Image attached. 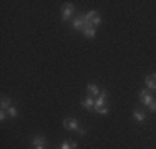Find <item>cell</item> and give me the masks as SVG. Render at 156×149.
Wrapping results in <instances>:
<instances>
[{
	"label": "cell",
	"instance_id": "obj_18",
	"mask_svg": "<svg viewBox=\"0 0 156 149\" xmlns=\"http://www.w3.org/2000/svg\"><path fill=\"white\" fill-rule=\"evenodd\" d=\"M5 116H7V111H0V121H5Z\"/></svg>",
	"mask_w": 156,
	"mask_h": 149
},
{
	"label": "cell",
	"instance_id": "obj_4",
	"mask_svg": "<svg viewBox=\"0 0 156 149\" xmlns=\"http://www.w3.org/2000/svg\"><path fill=\"white\" fill-rule=\"evenodd\" d=\"M63 128L68 131H76L78 129V121L75 118H65L63 119Z\"/></svg>",
	"mask_w": 156,
	"mask_h": 149
},
{
	"label": "cell",
	"instance_id": "obj_7",
	"mask_svg": "<svg viewBox=\"0 0 156 149\" xmlns=\"http://www.w3.org/2000/svg\"><path fill=\"white\" fill-rule=\"evenodd\" d=\"M133 116H135V119L138 123H144V121H146V114H144L143 111H140L138 108H136V109H133Z\"/></svg>",
	"mask_w": 156,
	"mask_h": 149
},
{
	"label": "cell",
	"instance_id": "obj_3",
	"mask_svg": "<svg viewBox=\"0 0 156 149\" xmlns=\"http://www.w3.org/2000/svg\"><path fill=\"white\" fill-rule=\"evenodd\" d=\"M88 23H91V22H88L87 18H85V15H80V17H76L75 20H73V28L75 30H83Z\"/></svg>",
	"mask_w": 156,
	"mask_h": 149
},
{
	"label": "cell",
	"instance_id": "obj_14",
	"mask_svg": "<svg viewBox=\"0 0 156 149\" xmlns=\"http://www.w3.org/2000/svg\"><path fill=\"white\" fill-rule=\"evenodd\" d=\"M7 113L10 114V118H15L17 116V108L15 106H10L9 109H7Z\"/></svg>",
	"mask_w": 156,
	"mask_h": 149
},
{
	"label": "cell",
	"instance_id": "obj_5",
	"mask_svg": "<svg viewBox=\"0 0 156 149\" xmlns=\"http://www.w3.org/2000/svg\"><path fill=\"white\" fill-rule=\"evenodd\" d=\"M144 83H146V86H148V89H150V91L156 89V73L148 74V76L144 78Z\"/></svg>",
	"mask_w": 156,
	"mask_h": 149
},
{
	"label": "cell",
	"instance_id": "obj_1",
	"mask_svg": "<svg viewBox=\"0 0 156 149\" xmlns=\"http://www.w3.org/2000/svg\"><path fill=\"white\" fill-rule=\"evenodd\" d=\"M73 13H75V7H73L72 2H66L65 5H63L62 9V20L63 22H68L70 18L73 17Z\"/></svg>",
	"mask_w": 156,
	"mask_h": 149
},
{
	"label": "cell",
	"instance_id": "obj_16",
	"mask_svg": "<svg viewBox=\"0 0 156 149\" xmlns=\"http://www.w3.org/2000/svg\"><path fill=\"white\" fill-rule=\"evenodd\" d=\"M100 23H101V17H100V15H98V17H95L93 20H91V25H93V27H96V25H100Z\"/></svg>",
	"mask_w": 156,
	"mask_h": 149
},
{
	"label": "cell",
	"instance_id": "obj_15",
	"mask_svg": "<svg viewBox=\"0 0 156 149\" xmlns=\"http://www.w3.org/2000/svg\"><path fill=\"white\" fill-rule=\"evenodd\" d=\"M108 106H103V108H100V109H96V113L98 114H108Z\"/></svg>",
	"mask_w": 156,
	"mask_h": 149
},
{
	"label": "cell",
	"instance_id": "obj_8",
	"mask_svg": "<svg viewBox=\"0 0 156 149\" xmlns=\"http://www.w3.org/2000/svg\"><path fill=\"white\" fill-rule=\"evenodd\" d=\"M32 144H33V147H38V146H45V137L43 136H33V139H32Z\"/></svg>",
	"mask_w": 156,
	"mask_h": 149
},
{
	"label": "cell",
	"instance_id": "obj_9",
	"mask_svg": "<svg viewBox=\"0 0 156 149\" xmlns=\"http://www.w3.org/2000/svg\"><path fill=\"white\" fill-rule=\"evenodd\" d=\"M81 106L87 108V109H91V108H95V101H93V98H91V96H88V98L81 99Z\"/></svg>",
	"mask_w": 156,
	"mask_h": 149
},
{
	"label": "cell",
	"instance_id": "obj_2",
	"mask_svg": "<svg viewBox=\"0 0 156 149\" xmlns=\"http://www.w3.org/2000/svg\"><path fill=\"white\" fill-rule=\"evenodd\" d=\"M140 101L144 104V106H150L151 103L154 101V96L150 89H141L140 91Z\"/></svg>",
	"mask_w": 156,
	"mask_h": 149
},
{
	"label": "cell",
	"instance_id": "obj_13",
	"mask_svg": "<svg viewBox=\"0 0 156 149\" xmlns=\"http://www.w3.org/2000/svg\"><path fill=\"white\" fill-rule=\"evenodd\" d=\"M98 12H96V10H90V12H88V13H85V18H87V20L88 22H91V20H93V18L95 17H98Z\"/></svg>",
	"mask_w": 156,
	"mask_h": 149
},
{
	"label": "cell",
	"instance_id": "obj_10",
	"mask_svg": "<svg viewBox=\"0 0 156 149\" xmlns=\"http://www.w3.org/2000/svg\"><path fill=\"white\" fill-rule=\"evenodd\" d=\"M87 91H88V95H90V96H100V89L96 88V85H88Z\"/></svg>",
	"mask_w": 156,
	"mask_h": 149
},
{
	"label": "cell",
	"instance_id": "obj_20",
	"mask_svg": "<svg viewBox=\"0 0 156 149\" xmlns=\"http://www.w3.org/2000/svg\"><path fill=\"white\" fill-rule=\"evenodd\" d=\"M58 149H62V147H58Z\"/></svg>",
	"mask_w": 156,
	"mask_h": 149
},
{
	"label": "cell",
	"instance_id": "obj_12",
	"mask_svg": "<svg viewBox=\"0 0 156 149\" xmlns=\"http://www.w3.org/2000/svg\"><path fill=\"white\" fill-rule=\"evenodd\" d=\"M60 147H62V149H76V143H70V141H63Z\"/></svg>",
	"mask_w": 156,
	"mask_h": 149
},
{
	"label": "cell",
	"instance_id": "obj_11",
	"mask_svg": "<svg viewBox=\"0 0 156 149\" xmlns=\"http://www.w3.org/2000/svg\"><path fill=\"white\" fill-rule=\"evenodd\" d=\"M10 106H12V104H10V99L7 98V96H3L2 101H0V108H2V111H7Z\"/></svg>",
	"mask_w": 156,
	"mask_h": 149
},
{
	"label": "cell",
	"instance_id": "obj_6",
	"mask_svg": "<svg viewBox=\"0 0 156 149\" xmlns=\"http://www.w3.org/2000/svg\"><path fill=\"white\" fill-rule=\"evenodd\" d=\"M81 32H83V35L87 36V38H95V35H96V30H95V27L91 23H88Z\"/></svg>",
	"mask_w": 156,
	"mask_h": 149
},
{
	"label": "cell",
	"instance_id": "obj_19",
	"mask_svg": "<svg viewBox=\"0 0 156 149\" xmlns=\"http://www.w3.org/2000/svg\"><path fill=\"white\" fill-rule=\"evenodd\" d=\"M33 149H45V146H38V147H33Z\"/></svg>",
	"mask_w": 156,
	"mask_h": 149
},
{
	"label": "cell",
	"instance_id": "obj_17",
	"mask_svg": "<svg viewBox=\"0 0 156 149\" xmlns=\"http://www.w3.org/2000/svg\"><path fill=\"white\" fill-rule=\"evenodd\" d=\"M148 108H150V111H153V113H156V101H153V103H151Z\"/></svg>",
	"mask_w": 156,
	"mask_h": 149
}]
</instances>
